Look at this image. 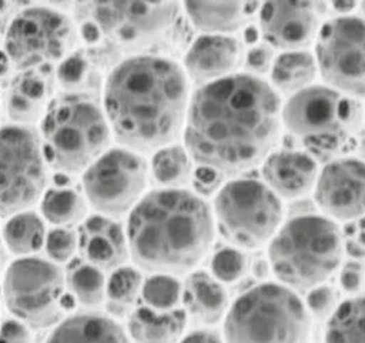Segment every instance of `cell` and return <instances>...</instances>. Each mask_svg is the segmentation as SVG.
Segmentation results:
<instances>
[{
	"label": "cell",
	"instance_id": "10",
	"mask_svg": "<svg viewBox=\"0 0 365 343\" xmlns=\"http://www.w3.org/2000/svg\"><path fill=\"white\" fill-rule=\"evenodd\" d=\"M66 279L55 262L22 257L6 271L3 295L9 312L34 329L59 324L65 312Z\"/></svg>",
	"mask_w": 365,
	"mask_h": 343
},
{
	"label": "cell",
	"instance_id": "19",
	"mask_svg": "<svg viewBox=\"0 0 365 343\" xmlns=\"http://www.w3.org/2000/svg\"><path fill=\"white\" fill-rule=\"evenodd\" d=\"M78 250L83 262L101 271H115L129 257L128 234L114 219L92 215L78 231Z\"/></svg>",
	"mask_w": 365,
	"mask_h": 343
},
{
	"label": "cell",
	"instance_id": "22",
	"mask_svg": "<svg viewBox=\"0 0 365 343\" xmlns=\"http://www.w3.org/2000/svg\"><path fill=\"white\" fill-rule=\"evenodd\" d=\"M46 343H132L114 319L100 313H80L63 319Z\"/></svg>",
	"mask_w": 365,
	"mask_h": 343
},
{
	"label": "cell",
	"instance_id": "6",
	"mask_svg": "<svg viewBox=\"0 0 365 343\" xmlns=\"http://www.w3.org/2000/svg\"><path fill=\"white\" fill-rule=\"evenodd\" d=\"M43 147L59 173L86 171L107 152L111 133L99 98L62 93L52 100L41 123Z\"/></svg>",
	"mask_w": 365,
	"mask_h": 343
},
{
	"label": "cell",
	"instance_id": "14",
	"mask_svg": "<svg viewBox=\"0 0 365 343\" xmlns=\"http://www.w3.org/2000/svg\"><path fill=\"white\" fill-rule=\"evenodd\" d=\"M316 61L323 81L350 98H365V19L338 16L317 34Z\"/></svg>",
	"mask_w": 365,
	"mask_h": 343
},
{
	"label": "cell",
	"instance_id": "31",
	"mask_svg": "<svg viewBox=\"0 0 365 343\" xmlns=\"http://www.w3.org/2000/svg\"><path fill=\"white\" fill-rule=\"evenodd\" d=\"M192 171L190 155L180 145L162 148L152 159V175L166 189H181L192 178Z\"/></svg>",
	"mask_w": 365,
	"mask_h": 343
},
{
	"label": "cell",
	"instance_id": "27",
	"mask_svg": "<svg viewBox=\"0 0 365 343\" xmlns=\"http://www.w3.org/2000/svg\"><path fill=\"white\" fill-rule=\"evenodd\" d=\"M41 213L52 225L68 229L85 219L86 197L74 186H55L43 197Z\"/></svg>",
	"mask_w": 365,
	"mask_h": 343
},
{
	"label": "cell",
	"instance_id": "29",
	"mask_svg": "<svg viewBox=\"0 0 365 343\" xmlns=\"http://www.w3.org/2000/svg\"><path fill=\"white\" fill-rule=\"evenodd\" d=\"M324 337L326 343H365V295L339 304Z\"/></svg>",
	"mask_w": 365,
	"mask_h": 343
},
{
	"label": "cell",
	"instance_id": "41",
	"mask_svg": "<svg viewBox=\"0 0 365 343\" xmlns=\"http://www.w3.org/2000/svg\"><path fill=\"white\" fill-rule=\"evenodd\" d=\"M180 343H226V341L225 337L215 329L200 328L183 335Z\"/></svg>",
	"mask_w": 365,
	"mask_h": 343
},
{
	"label": "cell",
	"instance_id": "39",
	"mask_svg": "<svg viewBox=\"0 0 365 343\" xmlns=\"http://www.w3.org/2000/svg\"><path fill=\"white\" fill-rule=\"evenodd\" d=\"M364 264L351 260L344 265L339 275V283L346 293H359L364 286Z\"/></svg>",
	"mask_w": 365,
	"mask_h": 343
},
{
	"label": "cell",
	"instance_id": "11",
	"mask_svg": "<svg viewBox=\"0 0 365 343\" xmlns=\"http://www.w3.org/2000/svg\"><path fill=\"white\" fill-rule=\"evenodd\" d=\"M1 216H14L34 205L47 186L43 140L32 126L7 125L1 130Z\"/></svg>",
	"mask_w": 365,
	"mask_h": 343
},
{
	"label": "cell",
	"instance_id": "24",
	"mask_svg": "<svg viewBox=\"0 0 365 343\" xmlns=\"http://www.w3.org/2000/svg\"><path fill=\"white\" fill-rule=\"evenodd\" d=\"M103 63L91 51H74L56 68V85L63 93L99 98Z\"/></svg>",
	"mask_w": 365,
	"mask_h": 343
},
{
	"label": "cell",
	"instance_id": "21",
	"mask_svg": "<svg viewBox=\"0 0 365 343\" xmlns=\"http://www.w3.org/2000/svg\"><path fill=\"white\" fill-rule=\"evenodd\" d=\"M185 312L201 326H214L227 314L229 297L220 282L207 272L196 271L183 283Z\"/></svg>",
	"mask_w": 365,
	"mask_h": 343
},
{
	"label": "cell",
	"instance_id": "4",
	"mask_svg": "<svg viewBox=\"0 0 365 343\" xmlns=\"http://www.w3.org/2000/svg\"><path fill=\"white\" fill-rule=\"evenodd\" d=\"M342 231L331 219L304 215L290 219L271 240L268 257L275 277L292 290L320 286L339 267Z\"/></svg>",
	"mask_w": 365,
	"mask_h": 343
},
{
	"label": "cell",
	"instance_id": "23",
	"mask_svg": "<svg viewBox=\"0 0 365 343\" xmlns=\"http://www.w3.org/2000/svg\"><path fill=\"white\" fill-rule=\"evenodd\" d=\"M186 323L185 309L155 311L143 304L128 317V335L134 343H180Z\"/></svg>",
	"mask_w": 365,
	"mask_h": 343
},
{
	"label": "cell",
	"instance_id": "2",
	"mask_svg": "<svg viewBox=\"0 0 365 343\" xmlns=\"http://www.w3.org/2000/svg\"><path fill=\"white\" fill-rule=\"evenodd\" d=\"M104 111L116 141L150 152L168 147L186 125L189 81L185 70L160 55H137L110 71Z\"/></svg>",
	"mask_w": 365,
	"mask_h": 343
},
{
	"label": "cell",
	"instance_id": "20",
	"mask_svg": "<svg viewBox=\"0 0 365 343\" xmlns=\"http://www.w3.org/2000/svg\"><path fill=\"white\" fill-rule=\"evenodd\" d=\"M267 186L286 200L308 195L317 182V163L314 156L301 150L271 153L263 164Z\"/></svg>",
	"mask_w": 365,
	"mask_h": 343
},
{
	"label": "cell",
	"instance_id": "32",
	"mask_svg": "<svg viewBox=\"0 0 365 343\" xmlns=\"http://www.w3.org/2000/svg\"><path fill=\"white\" fill-rule=\"evenodd\" d=\"M182 295L183 285L174 275L153 274L144 282L141 298L152 309L168 312L180 308Z\"/></svg>",
	"mask_w": 365,
	"mask_h": 343
},
{
	"label": "cell",
	"instance_id": "44",
	"mask_svg": "<svg viewBox=\"0 0 365 343\" xmlns=\"http://www.w3.org/2000/svg\"><path fill=\"white\" fill-rule=\"evenodd\" d=\"M361 10H363V13H364L365 16V1L364 3H361Z\"/></svg>",
	"mask_w": 365,
	"mask_h": 343
},
{
	"label": "cell",
	"instance_id": "16",
	"mask_svg": "<svg viewBox=\"0 0 365 343\" xmlns=\"http://www.w3.org/2000/svg\"><path fill=\"white\" fill-rule=\"evenodd\" d=\"M320 4L314 1H268L260 9V31L272 48L302 51L319 34Z\"/></svg>",
	"mask_w": 365,
	"mask_h": 343
},
{
	"label": "cell",
	"instance_id": "33",
	"mask_svg": "<svg viewBox=\"0 0 365 343\" xmlns=\"http://www.w3.org/2000/svg\"><path fill=\"white\" fill-rule=\"evenodd\" d=\"M143 278L133 267H120L107 279V300L113 305L130 307L143 292Z\"/></svg>",
	"mask_w": 365,
	"mask_h": 343
},
{
	"label": "cell",
	"instance_id": "37",
	"mask_svg": "<svg viewBox=\"0 0 365 343\" xmlns=\"http://www.w3.org/2000/svg\"><path fill=\"white\" fill-rule=\"evenodd\" d=\"M344 249L354 262L365 264V217L348 222L342 231Z\"/></svg>",
	"mask_w": 365,
	"mask_h": 343
},
{
	"label": "cell",
	"instance_id": "1",
	"mask_svg": "<svg viewBox=\"0 0 365 343\" xmlns=\"http://www.w3.org/2000/svg\"><path fill=\"white\" fill-rule=\"evenodd\" d=\"M278 93L252 74L199 88L190 98L185 145L190 158L219 175H238L271 155L281 133Z\"/></svg>",
	"mask_w": 365,
	"mask_h": 343
},
{
	"label": "cell",
	"instance_id": "13",
	"mask_svg": "<svg viewBox=\"0 0 365 343\" xmlns=\"http://www.w3.org/2000/svg\"><path fill=\"white\" fill-rule=\"evenodd\" d=\"M147 185V162L126 148L107 150L83 175L88 203L100 215L108 217H119L133 211Z\"/></svg>",
	"mask_w": 365,
	"mask_h": 343
},
{
	"label": "cell",
	"instance_id": "35",
	"mask_svg": "<svg viewBox=\"0 0 365 343\" xmlns=\"http://www.w3.org/2000/svg\"><path fill=\"white\" fill-rule=\"evenodd\" d=\"M78 247L76 232L67 227L51 230L46 240V252L52 262H66L73 257Z\"/></svg>",
	"mask_w": 365,
	"mask_h": 343
},
{
	"label": "cell",
	"instance_id": "43",
	"mask_svg": "<svg viewBox=\"0 0 365 343\" xmlns=\"http://www.w3.org/2000/svg\"><path fill=\"white\" fill-rule=\"evenodd\" d=\"M357 153H359V156L363 159V162L365 160V137L364 138H361L360 141H359V144H357Z\"/></svg>",
	"mask_w": 365,
	"mask_h": 343
},
{
	"label": "cell",
	"instance_id": "12",
	"mask_svg": "<svg viewBox=\"0 0 365 343\" xmlns=\"http://www.w3.org/2000/svg\"><path fill=\"white\" fill-rule=\"evenodd\" d=\"M78 41L73 21L48 7H29L14 16L4 34V55L18 70L63 62Z\"/></svg>",
	"mask_w": 365,
	"mask_h": 343
},
{
	"label": "cell",
	"instance_id": "26",
	"mask_svg": "<svg viewBox=\"0 0 365 343\" xmlns=\"http://www.w3.org/2000/svg\"><path fill=\"white\" fill-rule=\"evenodd\" d=\"M317 66L312 53L307 51L283 52L275 58L271 68V81L284 95H296L315 81Z\"/></svg>",
	"mask_w": 365,
	"mask_h": 343
},
{
	"label": "cell",
	"instance_id": "17",
	"mask_svg": "<svg viewBox=\"0 0 365 343\" xmlns=\"http://www.w3.org/2000/svg\"><path fill=\"white\" fill-rule=\"evenodd\" d=\"M242 48L229 34H202L183 58L189 80L199 88L230 77L241 65Z\"/></svg>",
	"mask_w": 365,
	"mask_h": 343
},
{
	"label": "cell",
	"instance_id": "38",
	"mask_svg": "<svg viewBox=\"0 0 365 343\" xmlns=\"http://www.w3.org/2000/svg\"><path fill=\"white\" fill-rule=\"evenodd\" d=\"M274 49L269 44H257L250 49L245 58V67L253 74H264L272 68Z\"/></svg>",
	"mask_w": 365,
	"mask_h": 343
},
{
	"label": "cell",
	"instance_id": "36",
	"mask_svg": "<svg viewBox=\"0 0 365 343\" xmlns=\"http://www.w3.org/2000/svg\"><path fill=\"white\" fill-rule=\"evenodd\" d=\"M339 295L331 286H317L307 295V309L317 319H330L339 307Z\"/></svg>",
	"mask_w": 365,
	"mask_h": 343
},
{
	"label": "cell",
	"instance_id": "7",
	"mask_svg": "<svg viewBox=\"0 0 365 343\" xmlns=\"http://www.w3.org/2000/svg\"><path fill=\"white\" fill-rule=\"evenodd\" d=\"M311 316L284 285L263 283L240 295L225 317L226 343H308Z\"/></svg>",
	"mask_w": 365,
	"mask_h": 343
},
{
	"label": "cell",
	"instance_id": "8",
	"mask_svg": "<svg viewBox=\"0 0 365 343\" xmlns=\"http://www.w3.org/2000/svg\"><path fill=\"white\" fill-rule=\"evenodd\" d=\"M77 7V16L92 24L111 47L134 56L162 48L181 24L175 1H89Z\"/></svg>",
	"mask_w": 365,
	"mask_h": 343
},
{
	"label": "cell",
	"instance_id": "34",
	"mask_svg": "<svg viewBox=\"0 0 365 343\" xmlns=\"http://www.w3.org/2000/svg\"><path fill=\"white\" fill-rule=\"evenodd\" d=\"M248 262L244 253L234 247H223L216 252L211 262V271L217 282L235 283L247 272Z\"/></svg>",
	"mask_w": 365,
	"mask_h": 343
},
{
	"label": "cell",
	"instance_id": "42",
	"mask_svg": "<svg viewBox=\"0 0 365 343\" xmlns=\"http://www.w3.org/2000/svg\"><path fill=\"white\" fill-rule=\"evenodd\" d=\"M356 4H357L356 1H334L332 7H334L335 11L346 14V13H350L351 10H354Z\"/></svg>",
	"mask_w": 365,
	"mask_h": 343
},
{
	"label": "cell",
	"instance_id": "5",
	"mask_svg": "<svg viewBox=\"0 0 365 343\" xmlns=\"http://www.w3.org/2000/svg\"><path fill=\"white\" fill-rule=\"evenodd\" d=\"M286 129L301 140L309 155L323 162L339 159L354 148L363 108L354 98L324 85L290 96L282 110Z\"/></svg>",
	"mask_w": 365,
	"mask_h": 343
},
{
	"label": "cell",
	"instance_id": "3",
	"mask_svg": "<svg viewBox=\"0 0 365 343\" xmlns=\"http://www.w3.org/2000/svg\"><path fill=\"white\" fill-rule=\"evenodd\" d=\"M134 264L153 274L183 275L199 264L214 242L208 204L186 189L153 190L128 219Z\"/></svg>",
	"mask_w": 365,
	"mask_h": 343
},
{
	"label": "cell",
	"instance_id": "30",
	"mask_svg": "<svg viewBox=\"0 0 365 343\" xmlns=\"http://www.w3.org/2000/svg\"><path fill=\"white\" fill-rule=\"evenodd\" d=\"M68 292L77 302L86 308L99 307L107 297V280L104 271L81 260H74L68 265L66 274Z\"/></svg>",
	"mask_w": 365,
	"mask_h": 343
},
{
	"label": "cell",
	"instance_id": "18",
	"mask_svg": "<svg viewBox=\"0 0 365 343\" xmlns=\"http://www.w3.org/2000/svg\"><path fill=\"white\" fill-rule=\"evenodd\" d=\"M56 71L52 66L24 70L10 82L4 104L11 122L29 126L44 118L53 100Z\"/></svg>",
	"mask_w": 365,
	"mask_h": 343
},
{
	"label": "cell",
	"instance_id": "28",
	"mask_svg": "<svg viewBox=\"0 0 365 343\" xmlns=\"http://www.w3.org/2000/svg\"><path fill=\"white\" fill-rule=\"evenodd\" d=\"M4 244L13 255L31 257L46 244V226L34 213H19L11 216L3 229Z\"/></svg>",
	"mask_w": 365,
	"mask_h": 343
},
{
	"label": "cell",
	"instance_id": "15",
	"mask_svg": "<svg viewBox=\"0 0 365 343\" xmlns=\"http://www.w3.org/2000/svg\"><path fill=\"white\" fill-rule=\"evenodd\" d=\"M319 208L341 222L365 217V162L339 158L326 164L315 188Z\"/></svg>",
	"mask_w": 365,
	"mask_h": 343
},
{
	"label": "cell",
	"instance_id": "25",
	"mask_svg": "<svg viewBox=\"0 0 365 343\" xmlns=\"http://www.w3.org/2000/svg\"><path fill=\"white\" fill-rule=\"evenodd\" d=\"M189 21L205 34H227L238 31L247 21L248 11L241 1H186Z\"/></svg>",
	"mask_w": 365,
	"mask_h": 343
},
{
	"label": "cell",
	"instance_id": "9",
	"mask_svg": "<svg viewBox=\"0 0 365 343\" xmlns=\"http://www.w3.org/2000/svg\"><path fill=\"white\" fill-rule=\"evenodd\" d=\"M216 225L234 246L256 249L274 238L282 222V204L266 183L230 180L214 201Z\"/></svg>",
	"mask_w": 365,
	"mask_h": 343
},
{
	"label": "cell",
	"instance_id": "40",
	"mask_svg": "<svg viewBox=\"0 0 365 343\" xmlns=\"http://www.w3.org/2000/svg\"><path fill=\"white\" fill-rule=\"evenodd\" d=\"M1 343H32L31 327L16 317L6 319L1 327Z\"/></svg>",
	"mask_w": 365,
	"mask_h": 343
}]
</instances>
